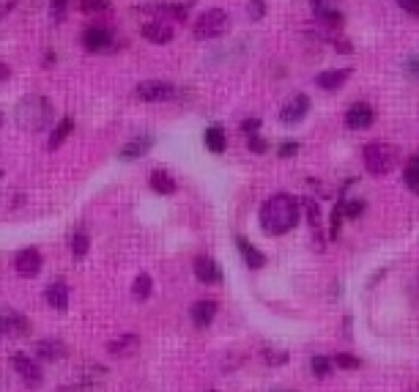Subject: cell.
<instances>
[{
	"instance_id": "1",
	"label": "cell",
	"mask_w": 419,
	"mask_h": 392,
	"mask_svg": "<svg viewBox=\"0 0 419 392\" xmlns=\"http://www.w3.org/2000/svg\"><path fill=\"white\" fill-rule=\"evenodd\" d=\"M299 225V200L288 192L272 195L261 206V228L269 236H282Z\"/></svg>"
},
{
	"instance_id": "2",
	"label": "cell",
	"mask_w": 419,
	"mask_h": 392,
	"mask_svg": "<svg viewBox=\"0 0 419 392\" xmlns=\"http://www.w3.org/2000/svg\"><path fill=\"white\" fill-rule=\"evenodd\" d=\"M14 118L25 132H44L53 121V102L41 93H30L17 104Z\"/></svg>"
},
{
	"instance_id": "3",
	"label": "cell",
	"mask_w": 419,
	"mask_h": 392,
	"mask_svg": "<svg viewBox=\"0 0 419 392\" xmlns=\"http://www.w3.org/2000/svg\"><path fill=\"white\" fill-rule=\"evenodd\" d=\"M362 159L373 176H384L398 165V149L389 143H370V146H364Z\"/></svg>"
},
{
	"instance_id": "4",
	"label": "cell",
	"mask_w": 419,
	"mask_h": 392,
	"mask_svg": "<svg viewBox=\"0 0 419 392\" xmlns=\"http://www.w3.org/2000/svg\"><path fill=\"white\" fill-rule=\"evenodd\" d=\"M230 28V17L222 8H209L195 19V39H219Z\"/></svg>"
},
{
	"instance_id": "5",
	"label": "cell",
	"mask_w": 419,
	"mask_h": 392,
	"mask_svg": "<svg viewBox=\"0 0 419 392\" xmlns=\"http://www.w3.org/2000/svg\"><path fill=\"white\" fill-rule=\"evenodd\" d=\"M0 332L8 335V337H25L30 332V321L22 313L11 310V308H0Z\"/></svg>"
},
{
	"instance_id": "6",
	"label": "cell",
	"mask_w": 419,
	"mask_h": 392,
	"mask_svg": "<svg viewBox=\"0 0 419 392\" xmlns=\"http://www.w3.org/2000/svg\"><path fill=\"white\" fill-rule=\"evenodd\" d=\"M307 113H310V96H307V93H296V96H290V99L282 104L279 121H282V124H299Z\"/></svg>"
},
{
	"instance_id": "7",
	"label": "cell",
	"mask_w": 419,
	"mask_h": 392,
	"mask_svg": "<svg viewBox=\"0 0 419 392\" xmlns=\"http://www.w3.org/2000/svg\"><path fill=\"white\" fill-rule=\"evenodd\" d=\"M14 269H17V274H22V277H36V274L41 272V252L33 250V247L19 250V252L14 255Z\"/></svg>"
},
{
	"instance_id": "8",
	"label": "cell",
	"mask_w": 419,
	"mask_h": 392,
	"mask_svg": "<svg viewBox=\"0 0 419 392\" xmlns=\"http://www.w3.org/2000/svg\"><path fill=\"white\" fill-rule=\"evenodd\" d=\"M173 93H176V88L170 82H165V80H145V82L138 85V96L142 102H165Z\"/></svg>"
},
{
	"instance_id": "9",
	"label": "cell",
	"mask_w": 419,
	"mask_h": 392,
	"mask_svg": "<svg viewBox=\"0 0 419 392\" xmlns=\"http://www.w3.org/2000/svg\"><path fill=\"white\" fill-rule=\"evenodd\" d=\"M110 41H113V33L104 25H91L82 30V47L88 53H102L110 47Z\"/></svg>"
},
{
	"instance_id": "10",
	"label": "cell",
	"mask_w": 419,
	"mask_h": 392,
	"mask_svg": "<svg viewBox=\"0 0 419 392\" xmlns=\"http://www.w3.org/2000/svg\"><path fill=\"white\" fill-rule=\"evenodd\" d=\"M11 365H14V371L19 373V379H22L28 387H39V384H41V371H39V365H36L30 357L14 354V357H11Z\"/></svg>"
},
{
	"instance_id": "11",
	"label": "cell",
	"mask_w": 419,
	"mask_h": 392,
	"mask_svg": "<svg viewBox=\"0 0 419 392\" xmlns=\"http://www.w3.org/2000/svg\"><path fill=\"white\" fill-rule=\"evenodd\" d=\"M373 121H375V110L370 104H364V102L351 104L348 113H346V127L348 129H367Z\"/></svg>"
},
{
	"instance_id": "12",
	"label": "cell",
	"mask_w": 419,
	"mask_h": 392,
	"mask_svg": "<svg viewBox=\"0 0 419 392\" xmlns=\"http://www.w3.org/2000/svg\"><path fill=\"white\" fill-rule=\"evenodd\" d=\"M140 33H142V39H148L153 44H167L173 39V28L167 22H145Z\"/></svg>"
},
{
	"instance_id": "13",
	"label": "cell",
	"mask_w": 419,
	"mask_h": 392,
	"mask_svg": "<svg viewBox=\"0 0 419 392\" xmlns=\"http://www.w3.org/2000/svg\"><path fill=\"white\" fill-rule=\"evenodd\" d=\"M195 277L201 280V283H222V272H219V266H216V261H211V258H198L195 261Z\"/></svg>"
},
{
	"instance_id": "14",
	"label": "cell",
	"mask_w": 419,
	"mask_h": 392,
	"mask_svg": "<svg viewBox=\"0 0 419 392\" xmlns=\"http://www.w3.org/2000/svg\"><path fill=\"white\" fill-rule=\"evenodd\" d=\"M36 354H39V360L55 362V360L66 357V346H64L61 340H55V337H47V340H39V343H36Z\"/></svg>"
},
{
	"instance_id": "15",
	"label": "cell",
	"mask_w": 419,
	"mask_h": 392,
	"mask_svg": "<svg viewBox=\"0 0 419 392\" xmlns=\"http://www.w3.org/2000/svg\"><path fill=\"white\" fill-rule=\"evenodd\" d=\"M348 77H351V69H332V72L315 75V85L324 88V91H337Z\"/></svg>"
},
{
	"instance_id": "16",
	"label": "cell",
	"mask_w": 419,
	"mask_h": 392,
	"mask_svg": "<svg viewBox=\"0 0 419 392\" xmlns=\"http://www.w3.org/2000/svg\"><path fill=\"white\" fill-rule=\"evenodd\" d=\"M236 247L241 250V255H244V263H247L250 269H261V266L266 263L263 252H261L258 247H252V244H250V241H247L244 236H239V239H236Z\"/></svg>"
},
{
	"instance_id": "17",
	"label": "cell",
	"mask_w": 419,
	"mask_h": 392,
	"mask_svg": "<svg viewBox=\"0 0 419 392\" xmlns=\"http://www.w3.org/2000/svg\"><path fill=\"white\" fill-rule=\"evenodd\" d=\"M44 299H47V305H50V308H55V310H66V308H69V288H66L64 283H50V288H47Z\"/></svg>"
},
{
	"instance_id": "18",
	"label": "cell",
	"mask_w": 419,
	"mask_h": 392,
	"mask_svg": "<svg viewBox=\"0 0 419 392\" xmlns=\"http://www.w3.org/2000/svg\"><path fill=\"white\" fill-rule=\"evenodd\" d=\"M138 348H140L138 335H121L118 340H113V343L107 346V351H110L113 357H129V354H135Z\"/></svg>"
},
{
	"instance_id": "19",
	"label": "cell",
	"mask_w": 419,
	"mask_h": 392,
	"mask_svg": "<svg viewBox=\"0 0 419 392\" xmlns=\"http://www.w3.org/2000/svg\"><path fill=\"white\" fill-rule=\"evenodd\" d=\"M151 146H153V138H151V135H140V138L129 140V143L121 149V159H140L142 154H148Z\"/></svg>"
},
{
	"instance_id": "20",
	"label": "cell",
	"mask_w": 419,
	"mask_h": 392,
	"mask_svg": "<svg viewBox=\"0 0 419 392\" xmlns=\"http://www.w3.org/2000/svg\"><path fill=\"white\" fill-rule=\"evenodd\" d=\"M214 315H216V305H214L211 299H201V302L192 305V321H195L201 329L209 326L211 321H214Z\"/></svg>"
},
{
	"instance_id": "21",
	"label": "cell",
	"mask_w": 419,
	"mask_h": 392,
	"mask_svg": "<svg viewBox=\"0 0 419 392\" xmlns=\"http://www.w3.org/2000/svg\"><path fill=\"white\" fill-rule=\"evenodd\" d=\"M206 146L214 154H222L227 149V140H225V129L222 127H209L206 129Z\"/></svg>"
},
{
	"instance_id": "22",
	"label": "cell",
	"mask_w": 419,
	"mask_h": 392,
	"mask_svg": "<svg viewBox=\"0 0 419 392\" xmlns=\"http://www.w3.org/2000/svg\"><path fill=\"white\" fill-rule=\"evenodd\" d=\"M151 189L159 192V195H170V192H176V181L167 173L156 170V173H151Z\"/></svg>"
},
{
	"instance_id": "23",
	"label": "cell",
	"mask_w": 419,
	"mask_h": 392,
	"mask_svg": "<svg viewBox=\"0 0 419 392\" xmlns=\"http://www.w3.org/2000/svg\"><path fill=\"white\" fill-rule=\"evenodd\" d=\"M315 17L321 19V22H326V25H343V14L337 11V8H332L329 3H324V6H315Z\"/></svg>"
},
{
	"instance_id": "24",
	"label": "cell",
	"mask_w": 419,
	"mask_h": 392,
	"mask_svg": "<svg viewBox=\"0 0 419 392\" xmlns=\"http://www.w3.org/2000/svg\"><path fill=\"white\" fill-rule=\"evenodd\" d=\"M71 129H74V121H71V118H64V121L55 127V132L50 135V143H47V146H50V149H58V146H61V143L69 138Z\"/></svg>"
},
{
	"instance_id": "25",
	"label": "cell",
	"mask_w": 419,
	"mask_h": 392,
	"mask_svg": "<svg viewBox=\"0 0 419 392\" xmlns=\"http://www.w3.org/2000/svg\"><path fill=\"white\" fill-rule=\"evenodd\" d=\"M403 181H406V187H409L411 192H419V154L417 157H411V162L406 165V176H403Z\"/></svg>"
},
{
	"instance_id": "26",
	"label": "cell",
	"mask_w": 419,
	"mask_h": 392,
	"mask_svg": "<svg viewBox=\"0 0 419 392\" xmlns=\"http://www.w3.org/2000/svg\"><path fill=\"white\" fill-rule=\"evenodd\" d=\"M151 11H156V14H162V17H170V19H187V6L162 3V6H153Z\"/></svg>"
},
{
	"instance_id": "27",
	"label": "cell",
	"mask_w": 419,
	"mask_h": 392,
	"mask_svg": "<svg viewBox=\"0 0 419 392\" xmlns=\"http://www.w3.org/2000/svg\"><path fill=\"white\" fill-rule=\"evenodd\" d=\"M151 288H153V280H151L148 274H140L138 280H135L132 294H135V299H148V297H151Z\"/></svg>"
},
{
	"instance_id": "28",
	"label": "cell",
	"mask_w": 419,
	"mask_h": 392,
	"mask_svg": "<svg viewBox=\"0 0 419 392\" xmlns=\"http://www.w3.org/2000/svg\"><path fill=\"white\" fill-rule=\"evenodd\" d=\"M310 368H313V373H315L318 379H326V376L332 373V360H326V357H313Z\"/></svg>"
},
{
	"instance_id": "29",
	"label": "cell",
	"mask_w": 419,
	"mask_h": 392,
	"mask_svg": "<svg viewBox=\"0 0 419 392\" xmlns=\"http://www.w3.org/2000/svg\"><path fill=\"white\" fill-rule=\"evenodd\" d=\"M301 209H307V214H310V225H313V231H318V225H321V214H318V206H315V200H310V198H301Z\"/></svg>"
},
{
	"instance_id": "30",
	"label": "cell",
	"mask_w": 419,
	"mask_h": 392,
	"mask_svg": "<svg viewBox=\"0 0 419 392\" xmlns=\"http://www.w3.org/2000/svg\"><path fill=\"white\" fill-rule=\"evenodd\" d=\"M247 17H250L252 22L263 19V17H266V3H263V0H250V3H247Z\"/></svg>"
},
{
	"instance_id": "31",
	"label": "cell",
	"mask_w": 419,
	"mask_h": 392,
	"mask_svg": "<svg viewBox=\"0 0 419 392\" xmlns=\"http://www.w3.org/2000/svg\"><path fill=\"white\" fill-rule=\"evenodd\" d=\"M343 214H346V200H340L332 212V239L340 236V223H343Z\"/></svg>"
},
{
	"instance_id": "32",
	"label": "cell",
	"mask_w": 419,
	"mask_h": 392,
	"mask_svg": "<svg viewBox=\"0 0 419 392\" xmlns=\"http://www.w3.org/2000/svg\"><path fill=\"white\" fill-rule=\"evenodd\" d=\"M71 252H74V258L80 261V258L88 252V236H85V234H74V239H71Z\"/></svg>"
},
{
	"instance_id": "33",
	"label": "cell",
	"mask_w": 419,
	"mask_h": 392,
	"mask_svg": "<svg viewBox=\"0 0 419 392\" xmlns=\"http://www.w3.org/2000/svg\"><path fill=\"white\" fill-rule=\"evenodd\" d=\"M343 371H356V368H362V360H356V357H351V354H337V360H335Z\"/></svg>"
},
{
	"instance_id": "34",
	"label": "cell",
	"mask_w": 419,
	"mask_h": 392,
	"mask_svg": "<svg viewBox=\"0 0 419 392\" xmlns=\"http://www.w3.org/2000/svg\"><path fill=\"white\" fill-rule=\"evenodd\" d=\"M66 3L69 0H50V14H53V19L58 22V19H64V14H66Z\"/></svg>"
},
{
	"instance_id": "35",
	"label": "cell",
	"mask_w": 419,
	"mask_h": 392,
	"mask_svg": "<svg viewBox=\"0 0 419 392\" xmlns=\"http://www.w3.org/2000/svg\"><path fill=\"white\" fill-rule=\"evenodd\" d=\"M241 132H244L247 138L258 135V132H261V118H247V121L241 124Z\"/></svg>"
},
{
	"instance_id": "36",
	"label": "cell",
	"mask_w": 419,
	"mask_h": 392,
	"mask_svg": "<svg viewBox=\"0 0 419 392\" xmlns=\"http://www.w3.org/2000/svg\"><path fill=\"white\" fill-rule=\"evenodd\" d=\"M263 360H266L269 365H285V362H288V354H285V351H282V354H277V351L266 348V351H263Z\"/></svg>"
},
{
	"instance_id": "37",
	"label": "cell",
	"mask_w": 419,
	"mask_h": 392,
	"mask_svg": "<svg viewBox=\"0 0 419 392\" xmlns=\"http://www.w3.org/2000/svg\"><path fill=\"white\" fill-rule=\"evenodd\" d=\"M80 8L82 11H104L107 8V0H80Z\"/></svg>"
},
{
	"instance_id": "38",
	"label": "cell",
	"mask_w": 419,
	"mask_h": 392,
	"mask_svg": "<svg viewBox=\"0 0 419 392\" xmlns=\"http://www.w3.org/2000/svg\"><path fill=\"white\" fill-rule=\"evenodd\" d=\"M362 212H364V203H362V200H346V217L356 220Z\"/></svg>"
},
{
	"instance_id": "39",
	"label": "cell",
	"mask_w": 419,
	"mask_h": 392,
	"mask_svg": "<svg viewBox=\"0 0 419 392\" xmlns=\"http://www.w3.org/2000/svg\"><path fill=\"white\" fill-rule=\"evenodd\" d=\"M277 154H279V157H285V159L296 157V154H299V143H296V140H288V143H282Z\"/></svg>"
},
{
	"instance_id": "40",
	"label": "cell",
	"mask_w": 419,
	"mask_h": 392,
	"mask_svg": "<svg viewBox=\"0 0 419 392\" xmlns=\"http://www.w3.org/2000/svg\"><path fill=\"white\" fill-rule=\"evenodd\" d=\"M247 146H250V151H252V154H263V151H266V149H269V143H266V140H263V138H258V135H252V138H250V143H247Z\"/></svg>"
},
{
	"instance_id": "41",
	"label": "cell",
	"mask_w": 419,
	"mask_h": 392,
	"mask_svg": "<svg viewBox=\"0 0 419 392\" xmlns=\"http://www.w3.org/2000/svg\"><path fill=\"white\" fill-rule=\"evenodd\" d=\"M403 11H409L411 17H419V0H398Z\"/></svg>"
},
{
	"instance_id": "42",
	"label": "cell",
	"mask_w": 419,
	"mask_h": 392,
	"mask_svg": "<svg viewBox=\"0 0 419 392\" xmlns=\"http://www.w3.org/2000/svg\"><path fill=\"white\" fill-rule=\"evenodd\" d=\"M406 75H409V77H419V58H411V61L406 64Z\"/></svg>"
},
{
	"instance_id": "43",
	"label": "cell",
	"mask_w": 419,
	"mask_h": 392,
	"mask_svg": "<svg viewBox=\"0 0 419 392\" xmlns=\"http://www.w3.org/2000/svg\"><path fill=\"white\" fill-rule=\"evenodd\" d=\"M8 75H11V72H8V66H6V64H0V82H3V80H8Z\"/></svg>"
},
{
	"instance_id": "44",
	"label": "cell",
	"mask_w": 419,
	"mask_h": 392,
	"mask_svg": "<svg viewBox=\"0 0 419 392\" xmlns=\"http://www.w3.org/2000/svg\"><path fill=\"white\" fill-rule=\"evenodd\" d=\"M310 3H313V8H315V6H324V3H329V0H310Z\"/></svg>"
},
{
	"instance_id": "45",
	"label": "cell",
	"mask_w": 419,
	"mask_h": 392,
	"mask_svg": "<svg viewBox=\"0 0 419 392\" xmlns=\"http://www.w3.org/2000/svg\"><path fill=\"white\" fill-rule=\"evenodd\" d=\"M0 176H3V170H0Z\"/></svg>"
},
{
	"instance_id": "46",
	"label": "cell",
	"mask_w": 419,
	"mask_h": 392,
	"mask_svg": "<svg viewBox=\"0 0 419 392\" xmlns=\"http://www.w3.org/2000/svg\"><path fill=\"white\" fill-rule=\"evenodd\" d=\"M0 121H3V115H0Z\"/></svg>"
}]
</instances>
